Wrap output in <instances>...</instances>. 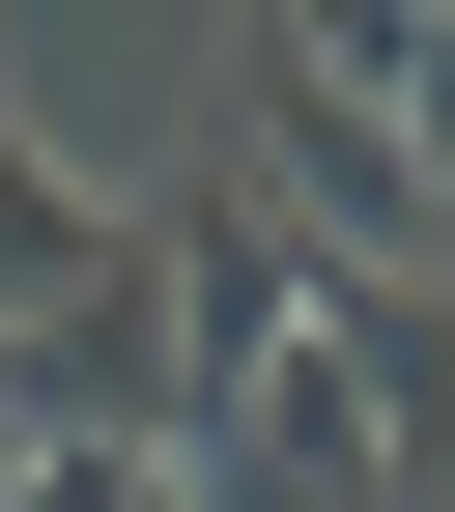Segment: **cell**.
<instances>
[{
	"instance_id": "7a4b0ae2",
	"label": "cell",
	"mask_w": 455,
	"mask_h": 512,
	"mask_svg": "<svg viewBox=\"0 0 455 512\" xmlns=\"http://www.w3.org/2000/svg\"><path fill=\"white\" fill-rule=\"evenodd\" d=\"M228 171H256L313 256H455V228H427V143H399V86H342V57H285V29H256V86H228Z\"/></svg>"
},
{
	"instance_id": "277c9868",
	"label": "cell",
	"mask_w": 455,
	"mask_h": 512,
	"mask_svg": "<svg viewBox=\"0 0 455 512\" xmlns=\"http://www.w3.org/2000/svg\"><path fill=\"white\" fill-rule=\"evenodd\" d=\"M399 143H427V228H455V0H427V57H399Z\"/></svg>"
},
{
	"instance_id": "3957f363",
	"label": "cell",
	"mask_w": 455,
	"mask_h": 512,
	"mask_svg": "<svg viewBox=\"0 0 455 512\" xmlns=\"http://www.w3.org/2000/svg\"><path fill=\"white\" fill-rule=\"evenodd\" d=\"M313 342L399 427V512H455V256H313Z\"/></svg>"
},
{
	"instance_id": "6da1fadb",
	"label": "cell",
	"mask_w": 455,
	"mask_h": 512,
	"mask_svg": "<svg viewBox=\"0 0 455 512\" xmlns=\"http://www.w3.org/2000/svg\"><path fill=\"white\" fill-rule=\"evenodd\" d=\"M171 484H200V512H399V427H370V370L313 342V285L171 399Z\"/></svg>"
}]
</instances>
